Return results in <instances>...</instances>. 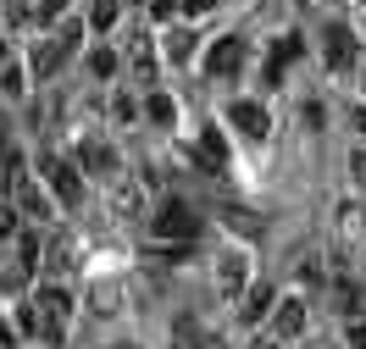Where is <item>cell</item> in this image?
Returning a JSON list of instances; mask_svg holds the SVG:
<instances>
[{
  "instance_id": "obj_1",
  "label": "cell",
  "mask_w": 366,
  "mask_h": 349,
  "mask_svg": "<svg viewBox=\"0 0 366 349\" xmlns=\"http://www.w3.org/2000/svg\"><path fill=\"white\" fill-rule=\"evenodd\" d=\"M150 233H156L161 244H194V233H200V211L189 206V200H161L156 216H150Z\"/></svg>"
},
{
  "instance_id": "obj_2",
  "label": "cell",
  "mask_w": 366,
  "mask_h": 349,
  "mask_svg": "<svg viewBox=\"0 0 366 349\" xmlns=\"http://www.w3.org/2000/svg\"><path fill=\"white\" fill-rule=\"evenodd\" d=\"M67 316H72V300L61 288H39L34 294V338H45V344H61V333H67Z\"/></svg>"
},
{
  "instance_id": "obj_3",
  "label": "cell",
  "mask_w": 366,
  "mask_h": 349,
  "mask_svg": "<svg viewBox=\"0 0 366 349\" xmlns=\"http://www.w3.org/2000/svg\"><path fill=\"white\" fill-rule=\"evenodd\" d=\"M0 172H6V183H11V194H17V211L45 222V216H50V200H45V188L23 172V161H17V156H6V161H0Z\"/></svg>"
},
{
  "instance_id": "obj_4",
  "label": "cell",
  "mask_w": 366,
  "mask_h": 349,
  "mask_svg": "<svg viewBox=\"0 0 366 349\" xmlns=\"http://www.w3.org/2000/svg\"><path fill=\"white\" fill-rule=\"evenodd\" d=\"M39 172H45V183H50V194L61 200V206H84V183H78V166L72 161H61V156H45L39 161Z\"/></svg>"
},
{
  "instance_id": "obj_5",
  "label": "cell",
  "mask_w": 366,
  "mask_h": 349,
  "mask_svg": "<svg viewBox=\"0 0 366 349\" xmlns=\"http://www.w3.org/2000/svg\"><path fill=\"white\" fill-rule=\"evenodd\" d=\"M239 67H244V39H239V34L211 39V50H206V72L211 78H239Z\"/></svg>"
},
{
  "instance_id": "obj_6",
  "label": "cell",
  "mask_w": 366,
  "mask_h": 349,
  "mask_svg": "<svg viewBox=\"0 0 366 349\" xmlns=\"http://www.w3.org/2000/svg\"><path fill=\"white\" fill-rule=\"evenodd\" d=\"M322 61H327V72H350V61H355V34L344 23L322 28Z\"/></svg>"
},
{
  "instance_id": "obj_7",
  "label": "cell",
  "mask_w": 366,
  "mask_h": 349,
  "mask_svg": "<svg viewBox=\"0 0 366 349\" xmlns=\"http://www.w3.org/2000/svg\"><path fill=\"white\" fill-rule=\"evenodd\" d=\"M228 122L244 133V139H255V144H267V133H272V116H267V106H261V100H233Z\"/></svg>"
},
{
  "instance_id": "obj_8",
  "label": "cell",
  "mask_w": 366,
  "mask_h": 349,
  "mask_svg": "<svg viewBox=\"0 0 366 349\" xmlns=\"http://www.w3.org/2000/svg\"><path fill=\"white\" fill-rule=\"evenodd\" d=\"M300 34H283V39H272V50H267V67H261V84H267V89H277V84H283V72L295 67V56H300Z\"/></svg>"
},
{
  "instance_id": "obj_9",
  "label": "cell",
  "mask_w": 366,
  "mask_h": 349,
  "mask_svg": "<svg viewBox=\"0 0 366 349\" xmlns=\"http://www.w3.org/2000/svg\"><path fill=\"white\" fill-rule=\"evenodd\" d=\"M272 305H277V294L267 288V283H255V288H244V294H239V322L255 327L261 316H272Z\"/></svg>"
},
{
  "instance_id": "obj_10",
  "label": "cell",
  "mask_w": 366,
  "mask_h": 349,
  "mask_svg": "<svg viewBox=\"0 0 366 349\" xmlns=\"http://www.w3.org/2000/svg\"><path fill=\"white\" fill-rule=\"evenodd\" d=\"M272 333L277 338H300L305 333V300H277L272 305Z\"/></svg>"
},
{
  "instance_id": "obj_11",
  "label": "cell",
  "mask_w": 366,
  "mask_h": 349,
  "mask_svg": "<svg viewBox=\"0 0 366 349\" xmlns=\"http://www.w3.org/2000/svg\"><path fill=\"white\" fill-rule=\"evenodd\" d=\"M67 39H61V34H56V39H45V45H34V72H39V78H50V72L61 67V61H67Z\"/></svg>"
},
{
  "instance_id": "obj_12",
  "label": "cell",
  "mask_w": 366,
  "mask_h": 349,
  "mask_svg": "<svg viewBox=\"0 0 366 349\" xmlns=\"http://www.w3.org/2000/svg\"><path fill=\"white\" fill-rule=\"evenodd\" d=\"M194 161L206 166V172H217V166H228V139H222L217 128H206V133H200V156H194Z\"/></svg>"
},
{
  "instance_id": "obj_13",
  "label": "cell",
  "mask_w": 366,
  "mask_h": 349,
  "mask_svg": "<svg viewBox=\"0 0 366 349\" xmlns=\"http://www.w3.org/2000/svg\"><path fill=\"white\" fill-rule=\"evenodd\" d=\"M128 61H134V78L150 89V84H156V56H150V39H128Z\"/></svg>"
},
{
  "instance_id": "obj_14",
  "label": "cell",
  "mask_w": 366,
  "mask_h": 349,
  "mask_svg": "<svg viewBox=\"0 0 366 349\" xmlns=\"http://www.w3.org/2000/svg\"><path fill=\"white\" fill-rule=\"evenodd\" d=\"M217 288H222V294H244V256L217 261Z\"/></svg>"
},
{
  "instance_id": "obj_15",
  "label": "cell",
  "mask_w": 366,
  "mask_h": 349,
  "mask_svg": "<svg viewBox=\"0 0 366 349\" xmlns=\"http://www.w3.org/2000/svg\"><path fill=\"white\" fill-rule=\"evenodd\" d=\"M144 111H150V122H156V128H172V122H178L172 94H150V106H144Z\"/></svg>"
},
{
  "instance_id": "obj_16",
  "label": "cell",
  "mask_w": 366,
  "mask_h": 349,
  "mask_svg": "<svg viewBox=\"0 0 366 349\" xmlns=\"http://www.w3.org/2000/svg\"><path fill=\"white\" fill-rule=\"evenodd\" d=\"M122 17V0H89V28H112Z\"/></svg>"
},
{
  "instance_id": "obj_17",
  "label": "cell",
  "mask_w": 366,
  "mask_h": 349,
  "mask_svg": "<svg viewBox=\"0 0 366 349\" xmlns=\"http://www.w3.org/2000/svg\"><path fill=\"white\" fill-rule=\"evenodd\" d=\"M17 261H23V272L39 266V233H17Z\"/></svg>"
},
{
  "instance_id": "obj_18",
  "label": "cell",
  "mask_w": 366,
  "mask_h": 349,
  "mask_svg": "<svg viewBox=\"0 0 366 349\" xmlns=\"http://www.w3.org/2000/svg\"><path fill=\"white\" fill-rule=\"evenodd\" d=\"M84 166H89V172H117V156L106 144H89V150H84Z\"/></svg>"
},
{
  "instance_id": "obj_19",
  "label": "cell",
  "mask_w": 366,
  "mask_h": 349,
  "mask_svg": "<svg viewBox=\"0 0 366 349\" xmlns=\"http://www.w3.org/2000/svg\"><path fill=\"white\" fill-rule=\"evenodd\" d=\"M89 72H94V78H112V72H117V56H112V50H89Z\"/></svg>"
},
{
  "instance_id": "obj_20",
  "label": "cell",
  "mask_w": 366,
  "mask_h": 349,
  "mask_svg": "<svg viewBox=\"0 0 366 349\" xmlns=\"http://www.w3.org/2000/svg\"><path fill=\"white\" fill-rule=\"evenodd\" d=\"M178 6H183V0H150V17H156V23H172Z\"/></svg>"
},
{
  "instance_id": "obj_21",
  "label": "cell",
  "mask_w": 366,
  "mask_h": 349,
  "mask_svg": "<svg viewBox=\"0 0 366 349\" xmlns=\"http://www.w3.org/2000/svg\"><path fill=\"white\" fill-rule=\"evenodd\" d=\"M189 45H194V39H189V34H172V39H167V56H172V61H183V56H189Z\"/></svg>"
},
{
  "instance_id": "obj_22",
  "label": "cell",
  "mask_w": 366,
  "mask_h": 349,
  "mask_svg": "<svg viewBox=\"0 0 366 349\" xmlns=\"http://www.w3.org/2000/svg\"><path fill=\"white\" fill-rule=\"evenodd\" d=\"M350 183L366 188V150H355V156H350Z\"/></svg>"
},
{
  "instance_id": "obj_23",
  "label": "cell",
  "mask_w": 366,
  "mask_h": 349,
  "mask_svg": "<svg viewBox=\"0 0 366 349\" xmlns=\"http://www.w3.org/2000/svg\"><path fill=\"white\" fill-rule=\"evenodd\" d=\"M0 238H17V206H0Z\"/></svg>"
},
{
  "instance_id": "obj_24",
  "label": "cell",
  "mask_w": 366,
  "mask_h": 349,
  "mask_svg": "<svg viewBox=\"0 0 366 349\" xmlns=\"http://www.w3.org/2000/svg\"><path fill=\"white\" fill-rule=\"evenodd\" d=\"M0 89H6V94H23V72L6 67V72H0Z\"/></svg>"
},
{
  "instance_id": "obj_25",
  "label": "cell",
  "mask_w": 366,
  "mask_h": 349,
  "mask_svg": "<svg viewBox=\"0 0 366 349\" xmlns=\"http://www.w3.org/2000/svg\"><path fill=\"white\" fill-rule=\"evenodd\" d=\"M72 0H39V23H50V17H61Z\"/></svg>"
},
{
  "instance_id": "obj_26",
  "label": "cell",
  "mask_w": 366,
  "mask_h": 349,
  "mask_svg": "<svg viewBox=\"0 0 366 349\" xmlns=\"http://www.w3.org/2000/svg\"><path fill=\"white\" fill-rule=\"evenodd\" d=\"M344 338H350V349H366V322H350V327H344Z\"/></svg>"
},
{
  "instance_id": "obj_27",
  "label": "cell",
  "mask_w": 366,
  "mask_h": 349,
  "mask_svg": "<svg viewBox=\"0 0 366 349\" xmlns=\"http://www.w3.org/2000/svg\"><path fill=\"white\" fill-rule=\"evenodd\" d=\"M228 222H233V228H239V233H244V238H250V233H255V216H244V211H228Z\"/></svg>"
},
{
  "instance_id": "obj_28",
  "label": "cell",
  "mask_w": 366,
  "mask_h": 349,
  "mask_svg": "<svg viewBox=\"0 0 366 349\" xmlns=\"http://www.w3.org/2000/svg\"><path fill=\"white\" fill-rule=\"evenodd\" d=\"M211 6H217V0H183V11H189V17H200V11H211Z\"/></svg>"
},
{
  "instance_id": "obj_29",
  "label": "cell",
  "mask_w": 366,
  "mask_h": 349,
  "mask_svg": "<svg viewBox=\"0 0 366 349\" xmlns=\"http://www.w3.org/2000/svg\"><path fill=\"white\" fill-rule=\"evenodd\" d=\"M350 122H355V133L366 139V106H355V111H350Z\"/></svg>"
},
{
  "instance_id": "obj_30",
  "label": "cell",
  "mask_w": 366,
  "mask_h": 349,
  "mask_svg": "<svg viewBox=\"0 0 366 349\" xmlns=\"http://www.w3.org/2000/svg\"><path fill=\"white\" fill-rule=\"evenodd\" d=\"M11 338H17V333H11V327L0 322V349H11Z\"/></svg>"
},
{
  "instance_id": "obj_31",
  "label": "cell",
  "mask_w": 366,
  "mask_h": 349,
  "mask_svg": "<svg viewBox=\"0 0 366 349\" xmlns=\"http://www.w3.org/2000/svg\"><path fill=\"white\" fill-rule=\"evenodd\" d=\"M6 156H11V144H6V128H0V161H6Z\"/></svg>"
},
{
  "instance_id": "obj_32",
  "label": "cell",
  "mask_w": 366,
  "mask_h": 349,
  "mask_svg": "<svg viewBox=\"0 0 366 349\" xmlns=\"http://www.w3.org/2000/svg\"><path fill=\"white\" fill-rule=\"evenodd\" d=\"M361 89H366V56H361Z\"/></svg>"
},
{
  "instance_id": "obj_33",
  "label": "cell",
  "mask_w": 366,
  "mask_h": 349,
  "mask_svg": "<svg viewBox=\"0 0 366 349\" xmlns=\"http://www.w3.org/2000/svg\"><path fill=\"white\" fill-rule=\"evenodd\" d=\"M0 61H6V45H0Z\"/></svg>"
},
{
  "instance_id": "obj_34",
  "label": "cell",
  "mask_w": 366,
  "mask_h": 349,
  "mask_svg": "<svg viewBox=\"0 0 366 349\" xmlns=\"http://www.w3.org/2000/svg\"><path fill=\"white\" fill-rule=\"evenodd\" d=\"M267 349H283V344H267Z\"/></svg>"
}]
</instances>
